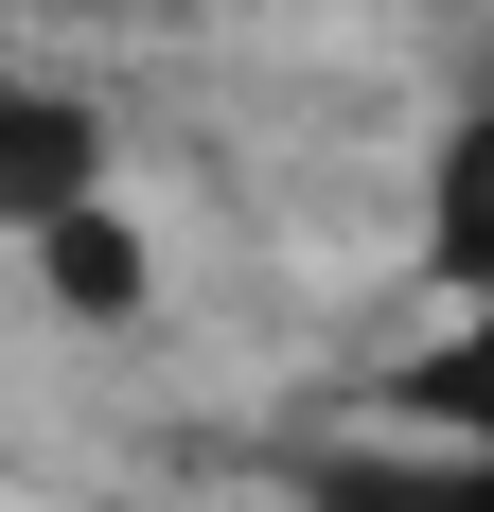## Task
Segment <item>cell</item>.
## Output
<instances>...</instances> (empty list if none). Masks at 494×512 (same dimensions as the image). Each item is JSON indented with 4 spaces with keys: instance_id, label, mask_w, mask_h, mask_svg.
Masks as SVG:
<instances>
[{
    "instance_id": "1",
    "label": "cell",
    "mask_w": 494,
    "mask_h": 512,
    "mask_svg": "<svg viewBox=\"0 0 494 512\" xmlns=\"http://www.w3.org/2000/svg\"><path fill=\"white\" fill-rule=\"evenodd\" d=\"M106 195V124L71 89H18L0 71V230H53V212H89Z\"/></svg>"
},
{
    "instance_id": "2",
    "label": "cell",
    "mask_w": 494,
    "mask_h": 512,
    "mask_svg": "<svg viewBox=\"0 0 494 512\" xmlns=\"http://www.w3.org/2000/svg\"><path fill=\"white\" fill-rule=\"evenodd\" d=\"M424 248H442V283H459V301H494V106L442 142V212H424Z\"/></svg>"
},
{
    "instance_id": "3",
    "label": "cell",
    "mask_w": 494,
    "mask_h": 512,
    "mask_svg": "<svg viewBox=\"0 0 494 512\" xmlns=\"http://www.w3.org/2000/svg\"><path fill=\"white\" fill-rule=\"evenodd\" d=\"M318 512H494V460H318Z\"/></svg>"
},
{
    "instance_id": "4",
    "label": "cell",
    "mask_w": 494,
    "mask_h": 512,
    "mask_svg": "<svg viewBox=\"0 0 494 512\" xmlns=\"http://www.w3.org/2000/svg\"><path fill=\"white\" fill-rule=\"evenodd\" d=\"M36 265H53V301H71V318H124V301H142V248H124V212H53V230H36Z\"/></svg>"
},
{
    "instance_id": "5",
    "label": "cell",
    "mask_w": 494,
    "mask_h": 512,
    "mask_svg": "<svg viewBox=\"0 0 494 512\" xmlns=\"http://www.w3.org/2000/svg\"><path fill=\"white\" fill-rule=\"evenodd\" d=\"M406 407H424V424H442V442H459V460H494V301H477V336H442V354H424V371H406Z\"/></svg>"
}]
</instances>
